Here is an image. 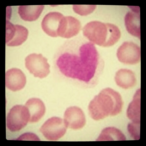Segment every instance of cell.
<instances>
[{
  "label": "cell",
  "mask_w": 146,
  "mask_h": 146,
  "mask_svg": "<svg viewBox=\"0 0 146 146\" xmlns=\"http://www.w3.org/2000/svg\"><path fill=\"white\" fill-rule=\"evenodd\" d=\"M55 68L60 76L86 84L95 82L101 75L104 65L92 42H80L77 38L66 42L54 57Z\"/></svg>",
  "instance_id": "6da1fadb"
},
{
  "label": "cell",
  "mask_w": 146,
  "mask_h": 146,
  "mask_svg": "<svg viewBox=\"0 0 146 146\" xmlns=\"http://www.w3.org/2000/svg\"><path fill=\"white\" fill-rule=\"evenodd\" d=\"M123 105L120 94L109 88L102 90L90 102L88 110L91 117L99 120L109 116H115L121 112Z\"/></svg>",
  "instance_id": "7a4b0ae2"
},
{
  "label": "cell",
  "mask_w": 146,
  "mask_h": 146,
  "mask_svg": "<svg viewBox=\"0 0 146 146\" xmlns=\"http://www.w3.org/2000/svg\"><path fill=\"white\" fill-rule=\"evenodd\" d=\"M83 34L90 42L100 46H111L121 36L118 28L113 24L98 21L88 23L83 29Z\"/></svg>",
  "instance_id": "3957f363"
},
{
  "label": "cell",
  "mask_w": 146,
  "mask_h": 146,
  "mask_svg": "<svg viewBox=\"0 0 146 146\" xmlns=\"http://www.w3.org/2000/svg\"><path fill=\"white\" fill-rule=\"evenodd\" d=\"M30 119V115L27 107L17 105L11 109L7 115V126L11 131H18L27 125Z\"/></svg>",
  "instance_id": "277c9868"
},
{
  "label": "cell",
  "mask_w": 146,
  "mask_h": 146,
  "mask_svg": "<svg viewBox=\"0 0 146 146\" xmlns=\"http://www.w3.org/2000/svg\"><path fill=\"white\" fill-rule=\"evenodd\" d=\"M25 64L26 68L35 77L45 78L50 72L47 59L41 54H30L25 59Z\"/></svg>",
  "instance_id": "5b68a950"
},
{
  "label": "cell",
  "mask_w": 146,
  "mask_h": 146,
  "mask_svg": "<svg viewBox=\"0 0 146 146\" xmlns=\"http://www.w3.org/2000/svg\"><path fill=\"white\" fill-rule=\"evenodd\" d=\"M64 121L58 117H54L46 121L40 129V131L47 139L56 141L65 134L67 129Z\"/></svg>",
  "instance_id": "8992f818"
},
{
  "label": "cell",
  "mask_w": 146,
  "mask_h": 146,
  "mask_svg": "<svg viewBox=\"0 0 146 146\" xmlns=\"http://www.w3.org/2000/svg\"><path fill=\"white\" fill-rule=\"evenodd\" d=\"M117 55L119 60L122 63L136 64L140 61V48L133 42H125L118 48Z\"/></svg>",
  "instance_id": "52a82bcc"
},
{
  "label": "cell",
  "mask_w": 146,
  "mask_h": 146,
  "mask_svg": "<svg viewBox=\"0 0 146 146\" xmlns=\"http://www.w3.org/2000/svg\"><path fill=\"white\" fill-rule=\"evenodd\" d=\"M29 31L25 27L14 25L9 21L6 22V43L10 46H20L27 40Z\"/></svg>",
  "instance_id": "ba28073f"
},
{
  "label": "cell",
  "mask_w": 146,
  "mask_h": 146,
  "mask_svg": "<svg viewBox=\"0 0 146 146\" xmlns=\"http://www.w3.org/2000/svg\"><path fill=\"white\" fill-rule=\"evenodd\" d=\"M64 120L67 127L75 130L82 128L86 123V117L82 110L75 106L70 107L66 109Z\"/></svg>",
  "instance_id": "9c48e42d"
},
{
  "label": "cell",
  "mask_w": 146,
  "mask_h": 146,
  "mask_svg": "<svg viewBox=\"0 0 146 146\" xmlns=\"http://www.w3.org/2000/svg\"><path fill=\"white\" fill-rule=\"evenodd\" d=\"M5 82L7 88L16 92L22 90L25 87L27 82L26 77L20 69L11 68L6 73Z\"/></svg>",
  "instance_id": "30bf717a"
},
{
  "label": "cell",
  "mask_w": 146,
  "mask_h": 146,
  "mask_svg": "<svg viewBox=\"0 0 146 146\" xmlns=\"http://www.w3.org/2000/svg\"><path fill=\"white\" fill-rule=\"evenodd\" d=\"M80 21L71 16L64 17L61 21L58 36L66 38L77 35L81 29Z\"/></svg>",
  "instance_id": "8fae6325"
},
{
  "label": "cell",
  "mask_w": 146,
  "mask_h": 146,
  "mask_svg": "<svg viewBox=\"0 0 146 146\" xmlns=\"http://www.w3.org/2000/svg\"><path fill=\"white\" fill-rule=\"evenodd\" d=\"M64 17L58 12H51L47 14L42 22V28L47 35L52 37H56L60 22Z\"/></svg>",
  "instance_id": "7c38bea8"
},
{
  "label": "cell",
  "mask_w": 146,
  "mask_h": 146,
  "mask_svg": "<svg viewBox=\"0 0 146 146\" xmlns=\"http://www.w3.org/2000/svg\"><path fill=\"white\" fill-rule=\"evenodd\" d=\"M125 17V23L128 32L132 35L140 39L139 8H131Z\"/></svg>",
  "instance_id": "4fadbf2b"
},
{
  "label": "cell",
  "mask_w": 146,
  "mask_h": 146,
  "mask_svg": "<svg viewBox=\"0 0 146 146\" xmlns=\"http://www.w3.org/2000/svg\"><path fill=\"white\" fill-rule=\"evenodd\" d=\"M25 106L28 108L30 115V121L36 123L39 121L44 115L46 110L45 105L40 99L33 98L29 100Z\"/></svg>",
  "instance_id": "5bb4252c"
},
{
  "label": "cell",
  "mask_w": 146,
  "mask_h": 146,
  "mask_svg": "<svg viewBox=\"0 0 146 146\" xmlns=\"http://www.w3.org/2000/svg\"><path fill=\"white\" fill-rule=\"evenodd\" d=\"M115 80L118 86L124 89H128L134 86L136 84L135 75L131 70L121 69L116 73Z\"/></svg>",
  "instance_id": "9a60e30c"
},
{
  "label": "cell",
  "mask_w": 146,
  "mask_h": 146,
  "mask_svg": "<svg viewBox=\"0 0 146 146\" xmlns=\"http://www.w3.org/2000/svg\"><path fill=\"white\" fill-rule=\"evenodd\" d=\"M43 5L21 6L18 8V13L23 20L29 21L37 20L44 9Z\"/></svg>",
  "instance_id": "2e32d148"
},
{
  "label": "cell",
  "mask_w": 146,
  "mask_h": 146,
  "mask_svg": "<svg viewBox=\"0 0 146 146\" xmlns=\"http://www.w3.org/2000/svg\"><path fill=\"white\" fill-rule=\"evenodd\" d=\"M140 95L141 90L139 89L134 96L127 110V116L133 123L140 122Z\"/></svg>",
  "instance_id": "e0dca14e"
},
{
  "label": "cell",
  "mask_w": 146,
  "mask_h": 146,
  "mask_svg": "<svg viewBox=\"0 0 146 146\" xmlns=\"http://www.w3.org/2000/svg\"><path fill=\"white\" fill-rule=\"evenodd\" d=\"M126 140L125 135L119 130L113 127H109L102 130L97 141H124Z\"/></svg>",
  "instance_id": "ac0fdd59"
},
{
  "label": "cell",
  "mask_w": 146,
  "mask_h": 146,
  "mask_svg": "<svg viewBox=\"0 0 146 146\" xmlns=\"http://www.w3.org/2000/svg\"><path fill=\"white\" fill-rule=\"evenodd\" d=\"M96 7L95 5H74L73 8L76 13L82 16H86L92 13Z\"/></svg>",
  "instance_id": "d6986e66"
},
{
  "label": "cell",
  "mask_w": 146,
  "mask_h": 146,
  "mask_svg": "<svg viewBox=\"0 0 146 146\" xmlns=\"http://www.w3.org/2000/svg\"><path fill=\"white\" fill-rule=\"evenodd\" d=\"M128 131L132 137L136 140L140 138V123L133 122L128 126Z\"/></svg>",
  "instance_id": "ffe728a7"
}]
</instances>
